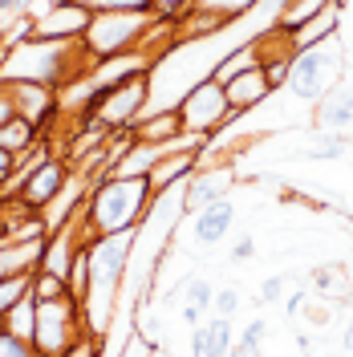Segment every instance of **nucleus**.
Returning a JSON list of instances; mask_svg holds the SVG:
<instances>
[{
    "instance_id": "nucleus-29",
    "label": "nucleus",
    "mask_w": 353,
    "mask_h": 357,
    "mask_svg": "<svg viewBox=\"0 0 353 357\" xmlns=\"http://www.w3.org/2000/svg\"><path fill=\"white\" fill-rule=\"evenodd\" d=\"M86 280H89V252L86 244L73 252V260H69V272H66V289L69 296H77L82 301V292H86Z\"/></svg>"
},
{
    "instance_id": "nucleus-40",
    "label": "nucleus",
    "mask_w": 353,
    "mask_h": 357,
    "mask_svg": "<svg viewBox=\"0 0 353 357\" xmlns=\"http://www.w3.org/2000/svg\"><path fill=\"white\" fill-rule=\"evenodd\" d=\"M8 118H13V102H8V93L0 89V126H4Z\"/></svg>"
},
{
    "instance_id": "nucleus-1",
    "label": "nucleus",
    "mask_w": 353,
    "mask_h": 357,
    "mask_svg": "<svg viewBox=\"0 0 353 357\" xmlns=\"http://www.w3.org/2000/svg\"><path fill=\"white\" fill-rule=\"evenodd\" d=\"M134 244H138V227L130 231H110V236H93L86 244L89 252V280L82 292V321L89 337H106L114 325L118 309V292L126 284V268H130Z\"/></svg>"
},
{
    "instance_id": "nucleus-35",
    "label": "nucleus",
    "mask_w": 353,
    "mask_h": 357,
    "mask_svg": "<svg viewBox=\"0 0 353 357\" xmlns=\"http://www.w3.org/2000/svg\"><path fill=\"white\" fill-rule=\"evenodd\" d=\"M191 4H195V0H155V4H151V13L167 17V21H179V17H187V13H191Z\"/></svg>"
},
{
    "instance_id": "nucleus-11",
    "label": "nucleus",
    "mask_w": 353,
    "mask_h": 357,
    "mask_svg": "<svg viewBox=\"0 0 353 357\" xmlns=\"http://www.w3.org/2000/svg\"><path fill=\"white\" fill-rule=\"evenodd\" d=\"M4 93L13 102V114L24 118L29 126L45 130L53 118H57V89L53 86H37V82H4Z\"/></svg>"
},
{
    "instance_id": "nucleus-28",
    "label": "nucleus",
    "mask_w": 353,
    "mask_h": 357,
    "mask_svg": "<svg viewBox=\"0 0 353 357\" xmlns=\"http://www.w3.org/2000/svg\"><path fill=\"white\" fill-rule=\"evenodd\" d=\"M252 4H260V0H195L191 8H199V13H211V17H220V21H236V17H243Z\"/></svg>"
},
{
    "instance_id": "nucleus-4",
    "label": "nucleus",
    "mask_w": 353,
    "mask_h": 357,
    "mask_svg": "<svg viewBox=\"0 0 353 357\" xmlns=\"http://www.w3.org/2000/svg\"><path fill=\"white\" fill-rule=\"evenodd\" d=\"M341 77H345V45H341V33H333L325 41L292 53L285 89L296 102H313V106H317Z\"/></svg>"
},
{
    "instance_id": "nucleus-5",
    "label": "nucleus",
    "mask_w": 353,
    "mask_h": 357,
    "mask_svg": "<svg viewBox=\"0 0 353 357\" xmlns=\"http://www.w3.org/2000/svg\"><path fill=\"white\" fill-rule=\"evenodd\" d=\"M151 24H155V13H93L82 37V57L93 66L118 53H130L142 45Z\"/></svg>"
},
{
    "instance_id": "nucleus-16",
    "label": "nucleus",
    "mask_w": 353,
    "mask_h": 357,
    "mask_svg": "<svg viewBox=\"0 0 353 357\" xmlns=\"http://www.w3.org/2000/svg\"><path fill=\"white\" fill-rule=\"evenodd\" d=\"M223 93H227L232 114H248V110H256V106H264V98H272V86H268L264 69H248L240 77L223 82Z\"/></svg>"
},
{
    "instance_id": "nucleus-23",
    "label": "nucleus",
    "mask_w": 353,
    "mask_h": 357,
    "mask_svg": "<svg viewBox=\"0 0 353 357\" xmlns=\"http://www.w3.org/2000/svg\"><path fill=\"white\" fill-rule=\"evenodd\" d=\"M309 292H317V296H325V301H345L350 296V284H345V264H317L309 272Z\"/></svg>"
},
{
    "instance_id": "nucleus-31",
    "label": "nucleus",
    "mask_w": 353,
    "mask_h": 357,
    "mask_svg": "<svg viewBox=\"0 0 353 357\" xmlns=\"http://www.w3.org/2000/svg\"><path fill=\"white\" fill-rule=\"evenodd\" d=\"M66 280L61 276H49V272H33V296L37 301H53V296H66Z\"/></svg>"
},
{
    "instance_id": "nucleus-26",
    "label": "nucleus",
    "mask_w": 353,
    "mask_h": 357,
    "mask_svg": "<svg viewBox=\"0 0 353 357\" xmlns=\"http://www.w3.org/2000/svg\"><path fill=\"white\" fill-rule=\"evenodd\" d=\"M329 4H333V0H285L276 29H280V33H292L296 24H305L309 17H317V13H321V8H329Z\"/></svg>"
},
{
    "instance_id": "nucleus-24",
    "label": "nucleus",
    "mask_w": 353,
    "mask_h": 357,
    "mask_svg": "<svg viewBox=\"0 0 353 357\" xmlns=\"http://www.w3.org/2000/svg\"><path fill=\"white\" fill-rule=\"evenodd\" d=\"M37 142H41V130H37V126H29V122L17 118V114L0 126V151H8L13 158L24 155V151H33Z\"/></svg>"
},
{
    "instance_id": "nucleus-42",
    "label": "nucleus",
    "mask_w": 353,
    "mask_h": 357,
    "mask_svg": "<svg viewBox=\"0 0 353 357\" xmlns=\"http://www.w3.org/2000/svg\"><path fill=\"white\" fill-rule=\"evenodd\" d=\"M122 357H134V349H126V354H122ZM142 357H147V349H142Z\"/></svg>"
},
{
    "instance_id": "nucleus-6",
    "label": "nucleus",
    "mask_w": 353,
    "mask_h": 357,
    "mask_svg": "<svg viewBox=\"0 0 353 357\" xmlns=\"http://www.w3.org/2000/svg\"><path fill=\"white\" fill-rule=\"evenodd\" d=\"M37 301V296H33ZM86 333L82 321V305L77 296H53V301H37V321H33V349L37 357H66Z\"/></svg>"
},
{
    "instance_id": "nucleus-20",
    "label": "nucleus",
    "mask_w": 353,
    "mask_h": 357,
    "mask_svg": "<svg viewBox=\"0 0 353 357\" xmlns=\"http://www.w3.org/2000/svg\"><path fill=\"white\" fill-rule=\"evenodd\" d=\"M134 142H171L175 134H183V122H179L175 110H155V114H142L138 122L130 126Z\"/></svg>"
},
{
    "instance_id": "nucleus-32",
    "label": "nucleus",
    "mask_w": 353,
    "mask_h": 357,
    "mask_svg": "<svg viewBox=\"0 0 353 357\" xmlns=\"http://www.w3.org/2000/svg\"><path fill=\"white\" fill-rule=\"evenodd\" d=\"M240 312V292L236 289H216V301H211V317H236Z\"/></svg>"
},
{
    "instance_id": "nucleus-15",
    "label": "nucleus",
    "mask_w": 353,
    "mask_h": 357,
    "mask_svg": "<svg viewBox=\"0 0 353 357\" xmlns=\"http://www.w3.org/2000/svg\"><path fill=\"white\" fill-rule=\"evenodd\" d=\"M236 333L227 317H207L191 329V357H232Z\"/></svg>"
},
{
    "instance_id": "nucleus-7",
    "label": "nucleus",
    "mask_w": 353,
    "mask_h": 357,
    "mask_svg": "<svg viewBox=\"0 0 353 357\" xmlns=\"http://www.w3.org/2000/svg\"><path fill=\"white\" fill-rule=\"evenodd\" d=\"M151 106V73H142V77H130V82H122V86L114 89H102L93 102H89L86 110V126H98V130H130L134 122L147 114Z\"/></svg>"
},
{
    "instance_id": "nucleus-2",
    "label": "nucleus",
    "mask_w": 353,
    "mask_h": 357,
    "mask_svg": "<svg viewBox=\"0 0 353 357\" xmlns=\"http://www.w3.org/2000/svg\"><path fill=\"white\" fill-rule=\"evenodd\" d=\"M155 195L147 178H118L106 175L89 187L86 207H82V223H86L89 240L93 236H110V231H130L151 215Z\"/></svg>"
},
{
    "instance_id": "nucleus-41",
    "label": "nucleus",
    "mask_w": 353,
    "mask_h": 357,
    "mask_svg": "<svg viewBox=\"0 0 353 357\" xmlns=\"http://www.w3.org/2000/svg\"><path fill=\"white\" fill-rule=\"evenodd\" d=\"M147 357H175V354H171V349H163V345H155V341H151V345H147Z\"/></svg>"
},
{
    "instance_id": "nucleus-30",
    "label": "nucleus",
    "mask_w": 353,
    "mask_h": 357,
    "mask_svg": "<svg viewBox=\"0 0 353 357\" xmlns=\"http://www.w3.org/2000/svg\"><path fill=\"white\" fill-rule=\"evenodd\" d=\"M89 13H151L155 0H77Z\"/></svg>"
},
{
    "instance_id": "nucleus-27",
    "label": "nucleus",
    "mask_w": 353,
    "mask_h": 357,
    "mask_svg": "<svg viewBox=\"0 0 353 357\" xmlns=\"http://www.w3.org/2000/svg\"><path fill=\"white\" fill-rule=\"evenodd\" d=\"M345 151H350L345 138H337V134H317L309 146L301 151V158H305V162H337V158H345Z\"/></svg>"
},
{
    "instance_id": "nucleus-9",
    "label": "nucleus",
    "mask_w": 353,
    "mask_h": 357,
    "mask_svg": "<svg viewBox=\"0 0 353 357\" xmlns=\"http://www.w3.org/2000/svg\"><path fill=\"white\" fill-rule=\"evenodd\" d=\"M89 17L93 13L77 0H49L45 8L29 17V24H33V37H41V41H82Z\"/></svg>"
},
{
    "instance_id": "nucleus-17",
    "label": "nucleus",
    "mask_w": 353,
    "mask_h": 357,
    "mask_svg": "<svg viewBox=\"0 0 353 357\" xmlns=\"http://www.w3.org/2000/svg\"><path fill=\"white\" fill-rule=\"evenodd\" d=\"M341 13H345V4H341V0H333L329 8H321L317 17H309L305 24H296V29L288 33L292 53H301V49H309V45L325 41V37H333V33H341Z\"/></svg>"
},
{
    "instance_id": "nucleus-21",
    "label": "nucleus",
    "mask_w": 353,
    "mask_h": 357,
    "mask_svg": "<svg viewBox=\"0 0 353 357\" xmlns=\"http://www.w3.org/2000/svg\"><path fill=\"white\" fill-rule=\"evenodd\" d=\"M163 155H167V151H163V142H158V146H155V142H134L130 151L118 158V167H114L110 175H118V178H147L151 171H155V162Z\"/></svg>"
},
{
    "instance_id": "nucleus-14",
    "label": "nucleus",
    "mask_w": 353,
    "mask_h": 357,
    "mask_svg": "<svg viewBox=\"0 0 353 357\" xmlns=\"http://www.w3.org/2000/svg\"><path fill=\"white\" fill-rule=\"evenodd\" d=\"M232 227H236V203L220 199V203H207V207L195 211L191 236H195L199 248H216V244H223V240L232 236Z\"/></svg>"
},
{
    "instance_id": "nucleus-3",
    "label": "nucleus",
    "mask_w": 353,
    "mask_h": 357,
    "mask_svg": "<svg viewBox=\"0 0 353 357\" xmlns=\"http://www.w3.org/2000/svg\"><path fill=\"white\" fill-rule=\"evenodd\" d=\"M89 61L82 57V41H41L24 37L0 53V86L4 82H37V86H66Z\"/></svg>"
},
{
    "instance_id": "nucleus-33",
    "label": "nucleus",
    "mask_w": 353,
    "mask_h": 357,
    "mask_svg": "<svg viewBox=\"0 0 353 357\" xmlns=\"http://www.w3.org/2000/svg\"><path fill=\"white\" fill-rule=\"evenodd\" d=\"M0 357H37V349L24 337H13L8 329H0Z\"/></svg>"
},
{
    "instance_id": "nucleus-22",
    "label": "nucleus",
    "mask_w": 353,
    "mask_h": 357,
    "mask_svg": "<svg viewBox=\"0 0 353 357\" xmlns=\"http://www.w3.org/2000/svg\"><path fill=\"white\" fill-rule=\"evenodd\" d=\"M248 69H260V41H243L236 45L227 57H223L220 66L211 69V82H232V77H240V73H248Z\"/></svg>"
},
{
    "instance_id": "nucleus-25",
    "label": "nucleus",
    "mask_w": 353,
    "mask_h": 357,
    "mask_svg": "<svg viewBox=\"0 0 353 357\" xmlns=\"http://www.w3.org/2000/svg\"><path fill=\"white\" fill-rule=\"evenodd\" d=\"M33 321H37V301H33V289H29V292L21 296V301L13 305V309L4 312L0 329H8L13 337H24V341L33 345Z\"/></svg>"
},
{
    "instance_id": "nucleus-36",
    "label": "nucleus",
    "mask_w": 353,
    "mask_h": 357,
    "mask_svg": "<svg viewBox=\"0 0 353 357\" xmlns=\"http://www.w3.org/2000/svg\"><path fill=\"white\" fill-rule=\"evenodd\" d=\"M256 252H260V248H256V236H248V231H243L240 240H236V244H232V260H252V256H256Z\"/></svg>"
},
{
    "instance_id": "nucleus-12",
    "label": "nucleus",
    "mask_w": 353,
    "mask_h": 357,
    "mask_svg": "<svg viewBox=\"0 0 353 357\" xmlns=\"http://www.w3.org/2000/svg\"><path fill=\"white\" fill-rule=\"evenodd\" d=\"M317 130L321 134H337V138H350L353 134V77H341L337 86L317 102Z\"/></svg>"
},
{
    "instance_id": "nucleus-38",
    "label": "nucleus",
    "mask_w": 353,
    "mask_h": 357,
    "mask_svg": "<svg viewBox=\"0 0 353 357\" xmlns=\"http://www.w3.org/2000/svg\"><path fill=\"white\" fill-rule=\"evenodd\" d=\"M13 162H17V158L8 155V151H0V187H4V178L13 175Z\"/></svg>"
},
{
    "instance_id": "nucleus-19",
    "label": "nucleus",
    "mask_w": 353,
    "mask_h": 357,
    "mask_svg": "<svg viewBox=\"0 0 353 357\" xmlns=\"http://www.w3.org/2000/svg\"><path fill=\"white\" fill-rule=\"evenodd\" d=\"M199 167V155H163L155 162V171L147 175V183H151V195H167L171 187H183L187 183V175Z\"/></svg>"
},
{
    "instance_id": "nucleus-39",
    "label": "nucleus",
    "mask_w": 353,
    "mask_h": 357,
    "mask_svg": "<svg viewBox=\"0 0 353 357\" xmlns=\"http://www.w3.org/2000/svg\"><path fill=\"white\" fill-rule=\"evenodd\" d=\"M341 349L353 354V312H350V321H345V333H341Z\"/></svg>"
},
{
    "instance_id": "nucleus-13",
    "label": "nucleus",
    "mask_w": 353,
    "mask_h": 357,
    "mask_svg": "<svg viewBox=\"0 0 353 357\" xmlns=\"http://www.w3.org/2000/svg\"><path fill=\"white\" fill-rule=\"evenodd\" d=\"M66 178H69V162L66 158H57V155H49L33 175L24 178V187L17 191V203H24L29 211H41L45 203L66 187Z\"/></svg>"
},
{
    "instance_id": "nucleus-34",
    "label": "nucleus",
    "mask_w": 353,
    "mask_h": 357,
    "mask_svg": "<svg viewBox=\"0 0 353 357\" xmlns=\"http://www.w3.org/2000/svg\"><path fill=\"white\" fill-rule=\"evenodd\" d=\"M285 292H288V276H264L260 280V301L264 305H280Z\"/></svg>"
},
{
    "instance_id": "nucleus-8",
    "label": "nucleus",
    "mask_w": 353,
    "mask_h": 357,
    "mask_svg": "<svg viewBox=\"0 0 353 357\" xmlns=\"http://www.w3.org/2000/svg\"><path fill=\"white\" fill-rule=\"evenodd\" d=\"M179 122H183V130L191 134H203V138H216V134L236 118L232 106H227V93H223L220 82H211V77H203L195 86L187 89L183 98H179Z\"/></svg>"
},
{
    "instance_id": "nucleus-10",
    "label": "nucleus",
    "mask_w": 353,
    "mask_h": 357,
    "mask_svg": "<svg viewBox=\"0 0 353 357\" xmlns=\"http://www.w3.org/2000/svg\"><path fill=\"white\" fill-rule=\"evenodd\" d=\"M232 187H236V171H232V162H220V167L199 162L195 171L187 175V183H183V211H199V207H207V203L227 199Z\"/></svg>"
},
{
    "instance_id": "nucleus-37",
    "label": "nucleus",
    "mask_w": 353,
    "mask_h": 357,
    "mask_svg": "<svg viewBox=\"0 0 353 357\" xmlns=\"http://www.w3.org/2000/svg\"><path fill=\"white\" fill-rule=\"evenodd\" d=\"M305 301H309V292L305 289L285 292V301H280V305H285V317H301V312H305Z\"/></svg>"
},
{
    "instance_id": "nucleus-18",
    "label": "nucleus",
    "mask_w": 353,
    "mask_h": 357,
    "mask_svg": "<svg viewBox=\"0 0 353 357\" xmlns=\"http://www.w3.org/2000/svg\"><path fill=\"white\" fill-rule=\"evenodd\" d=\"M179 292H183V309H179V317H183V325H191V329H195L199 321H207V317H211L216 284H211L207 276H187V280L179 284Z\"/></svg>"
}]
</instances>
